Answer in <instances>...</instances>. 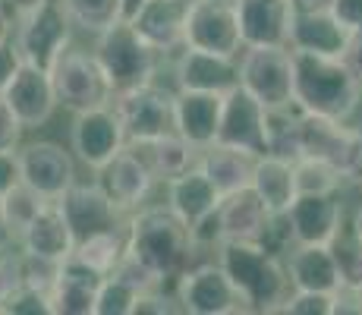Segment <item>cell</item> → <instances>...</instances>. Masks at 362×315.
<instances>
[{"mask_svg":"<svg viewBox=\"0 0 362 315\" xmlns=\"http://www.w3.org/2000/svg\"><path fill=\"white\" fill-rule=\"evenodd\" d=\"M359 101L362 82L350 73L344 57L293 51V104L299 110L350 123Z\"/></svg>","mask_w":362,"mask_h":315,"instance_id":"obj_1","label":"cell"},{"mask_svg":"<svg viewBox=\"0 0 362 315\" xmlns=\"http://www.w3.org/2000/svg\"><path fill=\"white\" fill-rule=\"evenodd\" d=\"M214 249L221 268L240 290L246 312H281V303L290 293V281L277 252L262 243L243 240H221Z\"/></svg>","mask_w":362,"mask_h":315,"instance_id":"obj_2","label":"cell"},{"mask_svg":"<svg viewBox=\"0 0 362 315\" xmlns=\"http://www.w3.org/2000/svg\"><path fill=\"white\" fill-rule=\"evenodd\" d=\"M127 252L167 281L177 277L189 262L192 234L167 205L136 208L127 221Z\"/></svg>","mask_w":362,"mask_h":315,"instance_id":"obj_3","label":"cell"},{"mask_svg":"<svg viewBox=\"0 0 362 315\" xmlns=\"http://www.w3.org/2000/svg\"><path fill=\"white\" fill-rule=\"evenodd\" d=\"M92 54L101 63L114 95L151 82L158 73V57H161L142 35L132 29L129 19H117L114 25L101 29Z\"/></svg>","mask_w":362,"mask_h":315,"instance_id":"obj_4","label":"cell"},{"mask_svg":"<svg viewBox=\"0 0 362 315\" xmlns=\"http://www.w3.org/2000/svg\"><path fill=\"white\" fill-rule=\"evenodd\" d=\"M47 73H51V82H54L57 108L82 114V110L114 104V88H110L107 76H104L101 63L95 60L92 51L66 45L57 54V60L47 67Z\"/></svg>","mask_w":362,"mask_h":315,"instance_id":"obj_5","label":"cell"},{"mask_svg":"<svg viewBox=\"0 0 362 315\" xmlns=\"http://www.w3.org/2000/svg\"><path fill=\"white\" fill-rule=\"evenodd\" d=\"M240 86L268 110L293 104V51L284 45H246L236 54Z\"/></svg>","mask_w":362,"mask_h":315,"instance_id":"obj_6","label":"cell"},{"mask_svg":"<svg viewBox=\"0 0 362 315\" xmlns=\"http://www.w3.org/2000/svg\"><path fill=\"white\" fill-rule=\"evenodd\" d=\"M13 19H16L13 41H16L25 63L47 69L66 45H73V23H69L60 0H38Z\"/></svg>","mask_w":362,"mask_h":315,"instance_id":"obj_7","label":"cell"},{"mask_svg":"<svg viewBox=\"0 0 362 315\" xmlns=\"http://www.w3.org/2000/svg\"><path fill=\"white\" fill-rule=\"evenodd\" d=\"M177 303L189 315H233L246 312L240 290L221 268V262H199L180 271Z\"/></svg>","mask_w":362,"mask_h":315,"instance_id":"obj_8","label":"cell"},{"mask_svg":"<svg viewBox=\"0 0 362 315\" xmlns=\"http://www.w3.org/2000/svg\"><path fill=\"white\" fill-rule=\"evenodd\" d=\"M183 47L221 54V57H236L243 51L236 0H189Z\"/></svg>","mask_w":362,"mask_h":315,"instance_id":"obj_9","label":"cell"},{"mask_svg":"<svg viewBox=\"0 0 362 315\" xmlns=\"http://www.w3.org/2000/svg\"><path fill=\"white\" fill-rule=\"evenodd\" d=\"M114 110L123 123L127 142H151L173 132V92L161 88L155 79L114 95Z\"/></svg>","mask_w":362,"mask_h":315,"instance_id":"obj_10","label":"cell"},{"mask_svg":"<svg viewBox=\"0 0 362 315\" xmlns=\"http://www.w3.org/2000/svg\"><path fill=\"white\" fill-rule=\"evenodd\" d=\"M19 180L41 195L45 202H54L76 183V158L64 145L38 139V142H19L16 149Z\"/></svg>","mask_w":362,"mask_h":315,"instance_id":"obj_11","label":"cell"},{"mask_svg":"<svg viewBox=\"0 0 362 315\" xmlns=\"http://www.w3.org/2000/svg\"><path fill=\"white\" fill-rule=\"evenodd\" d=\"M123 145H127V136H123V123L117 117L114 104L82 110V114L73 117V126H69V151L86 167L98 171Z\"/></svg>","mask_w":362,"mask_h":315,"instance_id":"obj_12","label":"cell"},{"mask_svg":"<svg viewBox=\"0 0 362 315\" xmlns=\"http://www.w3.org/2000/svg\"><path fill=\"white\" fill-rule=\"evenodd\" d=\"M221 145H233V149L264 155L268 151V108L255 101L243 86H233L224 92V108H221V126L218 139Z\"/></svg>","mask_w":362,"mask_h":315,"instance_id":"obj_13","label":"cell"},{"mask_svg":"<svg viewBox=\"0 0 362 315\" xmlns=\"http://www.w3.org/2000/svg\"><path fill=\"white\" fill-rule=\"evenodd\" d=\"M0 98L6 101V108L13 110V117L19 120L23 130H38L57 110V95H54L51 73L45 67H35V63H25V60L19 63V69L6 82Z\"/></svg>","mask_w":362,"mask_h":315,"instance_id":"obj_14","label":"cell"},{"mask_svg":"<svg viewBox=\"0 0 362 315\" xmlns=\"http://www.w3.org/2000/svg\"><path fill=\"white\" fill-rule=\"evenodd\" d=\"M54 202H57V208L64 212V218H66L76 240H86V236L101 234V230L127 227V224H123V212L107 199L101 183H79V180H76V183Z\"/></svg>","mask_w":362,"mask_h":315,"instance_id":"obj_15","label":"cell"},{"mask_svg":"<svg viewBox=\"0 0 362 315\" xmlns=\"http://www.w3.org/2000/svg\"><path fill=\"white\" fill-rule=\"evenodd\" d=\"M98 183L123 214H132L148 202L158 180L151 177L148 164L139 158V151L132 145H123L107 164L98 167Z\"/></svg>","mask_w":362,"mask_h":315,"instance_id":"obj_16","label":"cell"},{"mask_svg":"<svg viewBox=\"0 0 362 315\" xmlns=\"http://www.w3.org/2000/svg\"><path fill=\"white\" fill-rule=\"evenodd\" d=\"M284 218L293 243H331L344 227V205L337 193H299Z\"/></svg>","mask_w":362,"mask_h":315,"instance_id":"obj_17","label":"cell"},{"mask_svg":"<svg viewBox=\"0 0 362 315\" xmlns=\"http://www.w3.org/2000/svg\"><path fill=\"white\" fill-rule=\"evenodd\" d=\"M221 108H224V95L221 92L177 88L173 92V130L202 151L205 145H211L218 139Z\"/></svg>","mask_w":362,"mask_h":315,"instance_id":"obj_18","label":"cell"},{"mask_svg":"<svg viewBox=\"0 0 362 315\" xmlns=\"http://www.w3.org/2000/svg\"><path fill=\"white\" fill-rule=\"evenodd\" d=\"M186 10L189 0H142L129 23L158 54H173L183 47Z\"/></svg>","mask_w":362,"mask_h":315,"instance_id":"obj_19","label":"cell"},{"mask_svg":"<svg viewBox=\"0 0 362 315\" xmlns=\"http://www.w3.org/2000/svg\"><path fill=\"white\" fill-rule=\"evenodd\" d=\"M274 214L264 208V202L255 195L252 186L233 189L221 195L218 202V230L221 240H243V243H262L271 227Z\"/></svg>","mask_w":362,"mask_h":315,"instance_id":"obj_20","label":"cell"},{"mask_svg":"<svg viewBox=\"0 0 362 315\" xmlns=\"http://www.w3.org/2000/svg\"><path fill=\"white\" fill-rule=\"evenodd\" d=\"M173 76H177V88H192V92L224 95L233 86H240L236 57H221V54L196 51V47H180Z\"/></svg>","mask_w":362,"mask_h":315,"instance_id":"obj_21","label":"cell"},{"mask_svg":"<svg viewBox=\"0 0 362 315\" xmlns=\"http://www.w3.org/2000/svg\"><path fill=\"white\" fill-rule=\"evenodd\" d=\"M243 47L246 45H284L290 47V19L293 4L290 0H236Z\"/></svg>","mask_w":362,"mask_h":315,"instance_id":"obj_22","label":"cell"},{"mask_svg":"<svg viewBox=\"0 0 362 315\" xmlns=\"http://www.w3.org/2000/svg\"><path fill=\"white\" fill-rule=\"evenodd\" d=\"M16 243L23 246V252H29V256L64 262L76 246V236H73V230H69L64 212L57 208V202H45V205L38 208V214L23 227Z\"/></svg>","mask_w":362,"mask_h":315,"instance_id":"obj_23","label":"cell"},{"mask_svg":"<svg viewBox=\"0 0 362 315\" xmlns=\"http://www.w3.org/2000/svg\"><path fill=\"white\" fill-rule=\"evenodd\" d=\"M284 268L293 290L334 293L340 287V271L328 243H293Z\"/></svg>","mask_w":362,"mask_h":315,"instance_id":"obj_24","label":"cell"},{"mask_svg":"<svg viewBox=\"0 0 362 315\" xmlns=\"http://www.w3.org/2000/svg\"><path fill=\"white\" fill-rule=\"evenodd\" d=\"M350 29L340 25L331 13H299L290 19V51L322 54V57H344L350 45Z\"/></svg>","mask_w":362,"mask_h":315,"instance_id":"obj_25","label":"cell"},{"mask_svg":"<svg viewBox=\"0 0 362 315\" xmlns=\"http://www.w3.org/2000/svg\"><path fill=\"white\" fill-rule=\"evenodd\" d=\"M218 202H221V193L214 189V183L205 177V171L199 164L183 171L180 177L167 180V208L189 230L205 221L218 208Z\"/></svg>","mask_w":362,"mask_h":315,"instance_id":"obj_26","label":"cell"},{"mask_svg":"<svg viewBox=\"0 0 362 315\" xmlns=\"http://www.w3.org/2000/svg\"><path fill=\"white\" fill-rule=\"evenodd\" d=\"M101 275L88 271L86 265L64 258L57 271V281L47 290L51 299V312L57 315H92L95 309V293H98Z\"/></svg>","mask_w":362,"mask_h":315,"instance_id":"obj_27","label":"cell"},{"mask_svg":"<svg viewBox=\"0 0 362 315\" xmlns=\"http://www.w3.org/2000/svg\"><path fill=\"white\" fill-rule=\"evenodd\" d=\"M139 151V158L148 164L151 177L167 183V180L180 177L183 171L199 164V149L192 142H186L177 130L173 132H164V136L151 139V142H127Z\"/></svg>","mask_w":362,"mask_h":315,"instance_id":"obj_28","label":"cell"},{"mask_svg":"<svg viewBox=\"0 0 362 315\" xmlns=\"http://www.w3.org/2000/svg\"><path fill=\"white\" fill-rule=\"evenodd\" d=\"M249 186L264 202L271 214H287V208L296 199V177H293V161L277 158V155H259L252 167V180Z\"/></svg>","mask_w":362,"mask_h":315,"instance_id":"obj_29","label":"cell"},{"mask_svg":"<svg viewBox=\"0 0 362 315\" xmlns=\"http://www.w3.org/2000/svg\"><path fill=\"white\" fill-rule=\"evenodd\" d=\"M255 158L259 155H252V151L211 142V145H205V149L199 151V167L205 171V177L214 183V189H218L221 195H227V193H233V189L249 186Z\"/></svg>","mask_w":362,"mask_h":315,"instance_id":"obj_30","label":"cell"},{"mask_svg":"<svg viewBox=\"0 0 362 315\" xmlns=\"http://www.w3.org/2000/svg\"><path fill=\"white\" fill-rule=\"evenodd\" d=\"M296 132H299V158H322V161H331L334 167L340 164L346 132H350L346 123L296 108Z\"/></svg>","mask_w":362,"mask_h":315,"instance_id":"obj_31","label":"cell"},{"mask_svg":"<svg viewBox=\"0 0 362 315\" xmlns=\"http://www.w3.org/2000/svg\"><path fill=\"white\" fill-rule=\"evenodd\" d=\"M123 249H127V227L120 230H101V234H92L86 236V240H76L73 252H69V258L79 265H86L88 271H95V275H110L114 271V265L120 262Z\"/></svg>","mask_w":362,"mask_h":315,"instance_id":"obj_32","label":"cell"},{"mask_svg":"<svg viewBox=\"0 0 362 315\" xmlns=\"http://www.w3.org/2000/svg\"><path fill=\"white\" fill-rule=\"evenodd\" d=\"M73 29L98 35L101 29L123 19V0H60Z\"/></svg>","mask_w":362,"mask_h":315,"instance_id":"obj_33","label":"cell"},{"mask_svg":"<svg viewBox=\"0 0 362 315\" xmlns=\"http://www.w3.org/2000/svg\"><path fill=\"white\" fill-rule=\"evenodd\" d=\"M264 155H277L296 161L299 158V132H296V104L268 110V151Z\"/></svg>","mask_w":362,"mask_h":315,"instance_id":"obj_34","label":"cell"},{"mask_svg":"<svg viewBox=\"0 0 362 315\" xmlns=\"http://www.w3.org/2000/svg\"><path fill=\"white\" fill-rule=\"evenodd\" d=\"M41 205H45V199H41L35 189L25 186L23 180H16V183L6 189L4 195H0V208H4V218H6V224H10L13 234H16V240H19V234H23L25 224H29L35 214H38Z\"/></svg>","mask_w":362,"mask_h":315,"instance_id":"obj_35","label":"cell"},{"mask_svg":"<svg viewBox=\"0 0 362 315\" xmlns=\"http://www.w3.org/2000/svg\"><path fill=\"white\" fill-rule=\"evenodd\" d=\"M296 193H337L344 177L331 161L322 158H296L293 161Z\"/></svg>","mask_w":362,"mask_h":315,"instance_id":"obj_36","label":"cell"},{"mask_svg":"<svg viewBox=\"0 0 362 315\" xmlns=\"http://www.w3.org/2000/svg\"><path fill=\"white\" fill-rule=\"evenodd\" d=\"M334 252V262L340 271V284L346 287H362V240L350 227H340L328 243Z\"/></svg>","mask_w":362,"mask_h":315,"instance_id":"obj_37","label":"cell"},{"mask_svg":"<svg viewBox=\"0 0 362 315\" xmlns=\"http://www.w3.org/2000/svg\"><path fill=\"white\" fill-rule=\"evenodd\" d=\"M139 293L129 284H123L120 277L104 275L95 293V309L92 315H132V303Z\"/></svg>","mask_w":362,"mask_h":315,"instance_id":"obj_38","label":"cell"},{"mask_svg":"<svg viewBox=\"0 0 362 315\" xmlns=\"http://www.w3.org/2000/svg\"><path fill=\"white\" fill-rule=\"evenodd\" d=\"M114 277H120L123 284H129L136 293H145V290H158V287H164V281L155 275V271L148 268L145 262H139L132 252L123 249V256H120V262L114 265V271H110Z\"/></svg>","mask_w":362,"mask_h":315,"instance_id":"obj_39","label":"cell"},{"mask_svg":"<svg viewBox=\"0 0 362 315\" xmlns=\"http://www.w3.org/2000/svg\"><path fill=\"white\" fill-rule=\"evenodd\" d=\"M334 297L322 290H293L281 303V312L287 315H331Z\"/></svg>","mask_w":362,"mask_h":315,"instance_id":"obj_40","label":"cell"},{"mask_svg":"<svg viewBox=\"0 0 362 315\" xmlns=\"http://www.w3.org/2000/svg\"><path fill=\"white\" fill-rule=\"evenodd\" d=\"M0 312H13V315H51V299L47 293L35 290V287H19L10 297L0 303Z\"/></svg>","mask_w":362,"mask_h":315,"instance_id":"obj_41","label":"cell"},{"mask_svg":"<svg viewBox=\"0 0 362 315\" xmlns=\"http://www.w3.org/2000/svg\"><path fill=\"white\" fill-rule=\"evenodd\" d=\"M57 271H60V262L23 252V284L25 287H35V290L47 293L54 287V281H57Z\"/></svg>","mask_w":362,"mask_h":315,"instance_id":"obj_42","label":"cell"},{"mask_svg":"<svg viewBox=\"0 0 362 315\" xmlns=\"http://www.w3.org/2000/svg\"><path fill=\"white\" fill-rule=\"evenodd\" d=\"M337 171H340V177H344V183L362 186V126H350Z\"/></svg>","mask_w":362,"mask_h":315,"instance_id":"obj_43","label":"cell"},{"mask_svg":"<svg viewBox=\"0 0 362 315\" xmlns=\"http://www.w3.org/2000/svg\"><path fill=\"white\" fill-rule=\"evenodd\" d=\"M19 287H23V252H13V246H6L0 249V303Z\"/></svg>","mask_w":362,"mask_h":315,"instance_id":"obj_44","label":"cell"},{"mask_svg":"<svg viewBox=\"0 0 362 315\" xmlns=\"http://www.w3.org/2000/svg\"><path fill=\"white\" fill-rule=\"evenodd\" d=\"M173 309H177V306H173L170 297H164L161 287L139 293L136 303H132V315H170Z\"/></svg>","mask_w":362,"mask_h":315,"instance_id":"obj_45","label":"cell"},{"mask_svg":"<svg viewBox=\"0 0 362 315\" xmlns=\"http://www.w3.org/2000/svg\"><path fill=\"white\" fill-rule=\"evenodd\" d=\"M23 126L13 117V110L6 108V101L0 98V151H16L23 142Z\"/></svg>","mask_w":362,"mask_h":315,"instance_id":"obj_46","label":"cell"},{"mask_svg":"<svg viewBox=\"0 0 362 315\" xmlns=\"http://www.w3.org/2000/svg\"><path fill=\"white\" fill-rule=\"evenodd\" d=\"M19 63H23V54H19L16 41H13V35L6 41H0V92L6 88V82L13 79V73L19 69Z\"/></svg>","mask_w":362,"mask_h":315,"instance_id":"obj_47","label":"cell"},{"mask_svg":"<svg viewBox=\"0 0 362 315\" xmlns=\"http://www.w3.org/2000/svg\"><path fill=\"white\" fill-rule=\"evenodd\" d=\"M331 16L340 25H346L350 32H359L362 29V0H334Z\"/></svg>","mask_w":362,"mask_h":315,"instance_id":"obj_48","label":"cell"},{"mask_svg":"<svg viewBox=\"0 0 362 315\" xmlns=\"http://www.w3.org/2000/svg\"><path fill=\"white\" fill-rule=\"evenodd\" d=\"M344 63L350 67V73L362 82V29L350 35V45H346V51H344Z\"/></svg>","mask_w":362,"mask_h":315,"instance_id":"obj_49","label":"cell"},{"mask_svg":"<svg viewBox=\"0 0 362 315\" xmlns=\"http://www.w3.org/2000/svg\"><path fill=\"white\" fill-rule=\"evenodd\" d=\"M16 180H19L16 151H0V195H4L13 183H16Z\"/></svg>","mask_w":362,"mask_h":315,"instance_id":"obj_50","label":"cell"},{"mask_svg":"<svg viewBox=\"0 0 362 315\" xmlns=\"http://www.w3.org/2000/svg\"><path fill=\"white\" fill-rule=\"evenodd\" d=\"M290 4L299 13H331L334 0H290Z\"/></svg>","mask_w":362,"mask_h":315,"instance_id":"obj_51","label":"cell"},{"mask_svg":"<svg viewBox=\"0 0 362 315\" xmlns=\"http://www.w3.org/2000/svg\"><path fill=\"white\" fill-rule=\"evenodd\" d=\"M13 35V10L6 6V0H0V41H6Z\"/></svg>","mask_w":362,"mask_h":315,"instance_id":"obj_52","label":"cell"},{"mask_svg":"<svg viewBox=\"0 0 362 315\" xmlns=\"http://www.w3.org/2000/svg\"><path fill=\"white\" fill-rule=\"evenodd\" d=\"M13 243H16V234L10 230V224H6V218H4V208H0V249L13 246Z\"/></svg>","mask_w":362,"mask_h":315,"instance_id":"obj_53","label":"cell"},{"mask_svg":"<svg viewBox=\"0 0 362 315\" xmlns=\"http://www.w3.org/2000/svg\"><path fill=\"white\" fill-rule=\"evenodd\" d=\"M350 230H353V234H356L359 240H362V202L356 205V212H353V224H350Z\"/></svg>","mask_w":362,"mask_h":315,"instance_id":"obj_54","label":"cell"},{"mask_svg":"<svg viewBox=\"0 0 362 315\" xmlns=\"http://www.w3.org/2000/svg\"><path fill=\"white\" fill-rule=\"evenodd\" d=\"M139 4H142V0H123V19H129Z\"/></svg>","mask_w":362,"mask_h":315,"instance_id":"obj_55","label":"cell"},{"mask_svg":"<svg viewBox=\"0 0 362 315\" xmlns=\"http://www.w3.org/2000/svg\"><path fill=\"white\" fill-rule=\"evenodd\" d=\"M356 293H359V309H362V287H356Z\"/></svg>","mask_w":362,"mask_h":315,"instance_id":"obj_56","label":"cell"}]
</instances>
